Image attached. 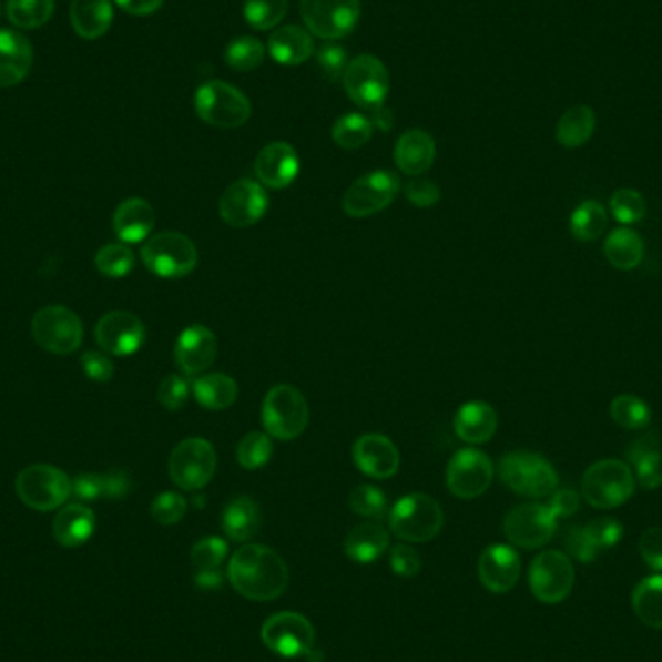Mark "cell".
<instances>
[{"mask_svg":"<svg viewBox=\"0 0 662 662\" xmlns=\"http://www.w3.org/2000/svg\"><path fill=\"white\" fill-rule=\"evenodd\" d=\"M228 581L236 593L248 601H274L289 585V568L274 549L264 544H244L231 556Z\"/></svg>","mask_w":662,"mask_h":662,"instance_id":"obj_1","label":"cell"},{"mask_svg":"<svg viewBox=\"0 0 662 662\" xmlns=\"http://www.w3.org/2000/svg\"><path fill=\"white\" fill-rule=\"evenodd\" d=\"M635 480L630 465L620 459H601L587 469L581 495L597 510H614L633 496Z\"/></svg>","mask_w":662,"mask_h":662,"instance_id":"obj_2","label":"cell"},{"mask_svg":"<svg viewBox=\"0 0 662 662\" xmlns=\"http://www.w3.org/2000/svg\"><path fill=\"white\" fill-rule=\"evenodd\" d=\"M310 419L306 397L295 386L279 384L267 391L262 404V425L275 440L291 441L305 432Z\"/></svg>","mask_w":662,"mask_h":662,"instance_id":"obj_3","label":"cell"},{"mask_svg":"<svg viewBox=\"0 0 662 662\" xmlns=\"http://www.w3.org/2000/svg\"><path fill=\"white\" fill-rule=\"evenodd\" d=\"M444 511L432 496L407 495L389 511V531L405 542H428L440 533Z\"/></svg>","mask_w":662,"mask_h":662,"instance_id":"obj_4","label":"cell"},{"mask_svg":"<svg viewBox=\"0 0 662 662\" xmlns=\"http://www.w3.org/2000/svg\"><path fill=\"white\" fill-rule=\"evenodd\" d=\"M194 109L202 121L215 129H238L252 116V103L235 85L210 80L194 95Z\"/></svg>","mask_w":662,"mask_h":662,"instance_id":"obj_5","label":"cell"},{"mask_svg":"<svg viewBox=\"0 0 662 662\" xmlns=\"http://www.w3.org/2000/svg\"><path fill=\"white\" fill-rule=\"evenodd\" d=\"M145 267L163 279H181L191 275L198 264L196 244L189 236L175 231L153 235L142 246Z\"/></svg>","mask_w":662,"mask_h":662,"instance_id":"obj_6","label":"cell"},{"mask_svg":"<svg viewBox=\"0 0 662 662\" xmlns=\"http://www.w3.org/2000/svg\"><path fill=\"white\" fill-rule=\"evenodd\" d=\"M16 495L35 511H51L69 502L72 480L53 465L38 464L26 467L16 477Z\"/></svg>","mask_w":662,"mask_h":662,"instance_id":"obj_7","label":"cell"},{"mask_svg":"<svg viewBox=\"0 0 662 662\" xmlns=\"http://www.w3.org/2000/svg\"><path fill=\"white\" fill-rule=\"evenodd\" d=\"M500 479L511 492L526 498H547L558 487L554 467L533 451H510L500 461Z\"/></svg>","mask_w":662,"mask_h":662,"instance_id":"obj_8","label":"cell"},{"mask_svg":"<svg viewBox=\"0 0 662 662\" xmlns=\"http://www.w3.org/2000/svg\"><path fill=\"white\" fill-rule=\"evenodd\" d=\"M217 454L206 438H186L169 457V475L176 487L194 492L214 479Z\"/></svg>","mask_w":662,"mask_h":662,"instance_id":"obj_9","label":"cell"},{"mask_svg":"<svg viewBox=\"0 0 662 662\" xmlns=\"http://www.w3.org/2000/svg\"><path fill=\"white\" fill-rule=\"evenodd\" d=\"M31 335L41 349L70 355L84 342V326L67 306H45L31 320Z\"/></svg>","mask_w":662,"mask_h":662,"instance_id":"obj_10","label":"cell"},{"mask_svg":"<svg viewBox=\"0 0 662 662\" xmlns=\"http://www.w3.org/2000/svg\"><path fill=\"white\" fill-rule=\"evenodd\" d=\"M342 84L355 105L373 111L388 98L389 72L378 57L358 54L343 72Z\"/></svg>","mask_w":662,"mask_h":662,"instance_id":"obj_11","label":"cell"},{"mask_svg":"<svg viewBox=\"0 0 662 662\" xmlns=\"http://www.w3.org/2000/svg\"><path fill=\"white\" fill-rule=\"evenodd\" d=\"M306 30L324 41L347 38L360 20V0H301Z\"/></svg>","mask_w":662,"mask_h":662,"instance_id":"obj_12","label":"cell"},{"mask_svg":"<svg viewBox=\"0 0 662 662\" xmlns=\"http://www.w3.org/2000/svg\"><path fill=\"white\" fill-rule=\"evenodd\" d=\"M262 641L275 655L285 659L310 655L316 643V630L308 618L297 612H277L262 625Z\"/></svg>","mask_w":662,"mask_h":662,"instance_id":"obj_13","label":"cell"},{"mask_svg":"<svg viewBox=\"0 0 662 662\" xmlns=\"http://www.w3.org/2000/svg\"><path fill=\"white\" fill-rule=\"evenodd\" d=\"M576 583V570L570 556L558 550H544L529 568V587L537 601L558 604L570 597Z\"/></svg>","mask_w":662,"mask_h":662,"instance_id":"obj_14","label":"cell"},{"mask_svg":"<svg viewBox=\"0 0 662 662\" xmlns=\"http://www.w3.org/2000/svg\"><path fill=\"white\" fill-rule=\"evenodd\" d=\"M495 479V465L480 449H459L449 459L446 482L449 492L461 500H475L485 495Z\"/></svg>","mask_w":662,"mask_h":662,"instance_id":"obj_15","label":"cell"},{"mask_svg":"<svg viewBox=\"0 0 662 662\" xmlns=\"http://www.w3.org/2000/svg\"><path fill=\"white\" fill-rule=\"evenodd\" d=\"M401 189L399 176L391 171H373L350 184L343 196V212L350 217H370L396 200Z\"/></svg>","mask_w":662,"mask_h":662,"instance_id":"obj_16","label":"cell"},{"mask_svg":"<svg viewBox=\"0 0 662 662\" xmlns=\"http://www.w3.org/2000/svg\"><path fill=\"white\" fill-rule=\"evenodd\" d=\"M554 513L542 503L518 506L503 519L506 539L519 549H541L552 541L556 533Z\"/></svg>","mask_w":662,"mask_h":662,"instance_id":"obj_17","label":"cell"},{"mask_svg":"<svg viewBox=\"0 0 662 662\" xmlns=\"http://www.w3.org/2000/svg\"><path fill=\"white\" fill-rule=\"evenodd\" d=\"M269 198L262 184L243 179L231 184L220 200L221 220L228 227L246 228L256 225L266 215Z\"/></svg>","mask_w":662,"mask_h":662,"instance_id":"obj_18","label":"cell"},{"mask_svg":"<svg viewBox=\"0 0 662 662\" xmlns=\"http://www.w3.org/2000/svg\"><path fill=\"white\" fill-rule=\"evenodd\" d=\"M95 342L114 357L134 355L145 342L144 322L124 310L105 314L95 326Z\"/></svg>","mask_w":662,"mask_h":662,"instance_id":"obj_19","label":"cell"},{"mask_svg":"<svg viewBox=\"0 0 662 662\" xmlns=\"http://www.w3.org/2000/svg\"><path fill=\"white\" fill-rule=\"evenodd\" d=\"M217 358V337L212 329L202 324H192L184 328L175 343V363L179 370L196 378L206 373Z\"/></svg>","mask_w":662,"mask_h":662,"instance_id":"obj_20","label":"cell"},{"mask_svg":"<svg viewBox=\"0 0 662 662\" xmlns=\"http://www.w3.org/2000/svg\"><path fill=\"white\" fill-rule=\"evenodd\" d=\"M353 461L366 477L384 480L399 471V449L384 435L360 436L353 446Z\"/></svg>","mask_w":662,"mask_h":662,"instance_id":"obj_21","label":"cell"},{"mask_svg":"<svg viewBox=\"0 0 662 662\" xmlns=\"http://www.w3.org/2000/svg\"><path fill=\"white\" fill-rule=\"evenodd\" d=\"M254 171L258 176L259 184L264 189H274L282 191L289 184L295 183V179L301 171V161L293 145L287 142H274L267 144L256 157Z\"/></svg>","mask_w":662,"mask_h":662,"instance_id":"obj_22","label":"cell"},{"mask_svg":"<svg viewBox=\"0 0 662 662\" xmlns=\"http://www.w3.org/2000/svg\"><path fill=\"white\" fill-rule=\"evenodd\" d=\"M521 560L508 544H492L482 550L479 560L480 583L492 593H510L518 585Z\"/></svg>","mask_w":662,"mask_h":662,"instance_id":"obj_23","label":"cell"},{"mask_svg":"<svg viewBox=\"0 0 662 662\" xmlns=\"http://www.w3.org/2000/svg\"><path fill=\"white\" fill-rule=\"evenodd\" d=\"M33 49L20 31L0 28V88H14L30 74Z\"/></svg>","mask_w":662,"mask_h":662,"instance_id":"obj_24","label":"cell"},{"mask_svg":"<svg viewBox=\"0 0 662 662\" xmlns=\"http://www.w3.org/2000/svg\"><path fill=\"white\" fill-rule=\"evenodd\" d=\"M394 160L401 173L409 176H420L435 165V138L420 129L407 130L397 140Z\"/></svg>","mask_w":662,"mask_h":662,"instance_id":"obj_25","label":"cell"},{"mask_svg":"<svg viewBox=\"0 0 662 662\" xmlns=\"http://www.w3.org/2000/svg\"><path fill=\"white\" fill-rule=\"evenodd\" d=\"M155 227V212L144 198H129L116 207L113 215L114 235L124 244L142 243Z\"/></svg>","mask_w":662,"mask_h":662,"instance_id":"obj_26","label":"cell"},{"mask_svg":"<svg viewBox=\"0 0 662 662\" xmlns=\"http://www.w3.org/2000/svg\"><path fill=\"white\" fill-rule=\"evenodd\" d=\"M454 428L465 444H487L498 430V415L492 405L467 401L457 409Z\"/></svg>","mask_w":662,"mask_h":662,"instance_id":"obj_27","label":"cell"},{"mask_svg":"<svg viewBox=\"0 0 662 662\" xmlns=\"http://www.w3.org/2000/svg\"><path fill=\"white\" fill-rule=\"evenodd\" d=\"M95 531V516L84 503H69L53 519L54 541L64 549H78L90 541Z\"/></svg>","mask_w":662,"mask_h":662,"instance_id":"obj_28","label":"cell"},{"mask_svg":"<svg viewBox=\"0 0 662 662\" xmlns=\"http://www.w3.org/2000/svg\"><path fill=\"white\" fill-rule=\"evenodd\" d=\"M269 57L283 67H298L314 54L313 35L298 26H282L267 41Z\"/></svg>","mask_w":662,"mask_h":662,"instance_id":"obj_29","label":"cell"},{"mask_svg":"<svg viewBox=\"0 0 662 662\" xmlns=\"http://www.w3.org/2000/svg\"><path fill=\"white\" fill-rule=\"evenodd\" d=\"M388 549V529L376 521L353 527L343 542V550L347 558L358 563L376 562Z\"/></svg>","mask_w":662,"mask_h":662,"instance_id":"obj_30","label":"cell"},{"mask_svg":"<svg viewBox=\"0 0 662 662\" xmlns=\"http://www.w3.org/2000/svg\"><path fill=\"white\" fill-rule=\"evenodd\" d=\"M221 527L231 541L246 542L258 534L262 510L251 496H236L221 516Z\"/></svg>","mask_w":662,"mask_h":662,"instance_id":"obj_31","label":"cell"},{"mask_svg":"<svg viewBox=\"0 0 662 662\" xmlns=\"http://www.w3.org/2000/svg\"><path fill=\"white\" fill-rule=\"evenodd\" d=\"M70 23L82 39L101 38L113 23V4L111 0H72Z\"/></svg>","mask_w":662,"mask_h":662,"instance_id":"obj_32","label":"cell"},{"mask_svg":"<svg viewBox=\"0 0 662 662\" xmlns=\"http://www.w3.org/2000/svg\"><path fill=\"white\" fill-rule=\"evenodd\" d=\"M192 394L207 411H225L238 399V386L228 374H200L192 381Z\"/></svg>","mask_w":662,"mask_h":662,"instance_id":"obj_33","label":"cell"},{"mask_svg":"<svg viewBox=\"0 0 662 662\" xmlns=\"http://www.w3.org/2000/svg\"><path fill=\"white\" fill-rule=\"evenodd\" d=\"M604 254L610 266L620 272H630L643 262L645 244L638 231L628 227L614 228L604 241Z\"/></svg>","mask_w":662,"mask_h":662,"instance_id":"obj_34","label":"cell"},{"mask_svg":"<svg viewBox=\"0 0 662 662\" xmlns=\"http://www.w3.org/2000/svg\"><path fill=\"white\" fill-rule=\"evenodd\" d=\"M597 129V114L589 105H576L560 116L556 124V140L558 144L573 150L581 147L593 138Z\"/></svg>","mask_w":662,"mask_h":662,"instance_id":"obj_35","label":"cell"},{"mask_svg":"<svg viewBox=\"0 0 662 662\" xmlns=\"http://www.w3.org/2000/svg\"><path fill=\"white\" fill-rule=\"evenodd\" d=\"M632 609L643 624L662 630V576H651L633 589Z\"/></svg>","mask_w":662,"mask_h":662,"instance_id":"obj_36","label":"cell"},{"mask_svg":"<svg viewBox=\"0 0 662 662\" xmlns=\"http://www.w3.org/2000/svg\"><path fill=\"white\" fill-rule=\"evenodd\" d=\"M609 214L597 200L581 202L570 217L571 235L581 243H593L607 231Z\"/></svg>","mask_w":662,"mask_h":662,"instance_id":"obj_37","label":"cell"},{"mask_svg":"<svg viewBox=\"0 0 662 662\" xmlns=\"http://www.w3.org/2000/svg\"><path fill=\"white\" fill-rule=\"evenodd\" d=\"M374 126L368 116L360 113L343 114L335 121L332 138L343 150H360L373 140Z\"/></svg>","mask_w":662,"mask_h":662,"instance_id":"obj_38","label":"cell"},{"mask_svg":"<svg viewBox=\"0 0 662 662\" xmlns=\"http://www.w3.org/2000/svg\"><path fill=\"white\" fill-rule=\"evenodd\" d=\"M54 0H8V20L20 30H38L51 20Z\"/></svg>","mask_w":662,"mask_h":662,"instance_id":"obj_39","label":"cell"},{"mask_svg":"<svg viewBox=\"0 0 662 662\" xmlns=\"http://www.w3.org/2000/svg\"><path fill=\"white\" fill-rule=\"evenodd\" d=\"M264 59H266V47L252 35L233 39L225 49V62L236 72H252L259 69Z\"/></svg>","mask_w":662,"mask_h":662,"instance_id":"obj_40","label":"cell"},{"mask_svg":"<svg viewBox=\"0 0 662 662\" xmlns=\"http://www.w3.org/2000/svg\"><path fill=\"white\" fill-rule=\"evenodd\" d=\"M610 417L618 427L625 428V430H640L651 422V409L640 397L622 394L612 399Z\"/></svg>","mask_w":662,"mask_h":662,"instance_id":"obj_41","label":"cell"},{"mask_svg":"<svg viewBox=\"0 0 662 662\" xmlns=\"http://www.w3.org/2000/svg\"><path fill=\"white\" fill-rule=\"evenodd\" d=\"M289 0H244V18L254 30H274L287 14Z\"/></svg>","mask_w":662,"mask_h":662,"instance_id":"obj_42","label":"cell"},{"mask_svg":"<svg viewBox=\"0 0 662 662\" xmlns=\"http://www.w3.org/2000/svg\"><path fill=\"white\" fill-rule=\"evenodd\" d=\"M274 444L266 432H251L236 446V461L246 471H256L272 459Z\"/></svg>","mask_w":662,"mask_h":662,"instance_id":"obj_43","label":"cell"},{"mask_svg":"<svg viewBox=\"0 0 662 662\" xmlns=\"http://www.w3.org/2000/svg\"><path fill=\"white\" fill-rule=\"evenodd\" d=\"M134 252L130 251L124 243L105 244L103 248L95 254V267L98 272L113 279L124 277L134 269Z\"/></svg>","mask_w":662,"mask_h":662,"instance_id":"obj_44","label":"cell"},{"mask_svg":"<svg viewBox=\"0 0 662 662\" xmlns=\"http://www.w3.org/2000/svg\"><path fill=\"white\" fill-rule=\"evenodd\" d=\"M347 503L353 513L366 519H381L388 510V498L380 488L374 487V485H360V487L353 488Z\"/></svg>","mask_w":662,"mask_h":662,"instance_id":"obj_45","label":"cell"},{"mask_svg":"<svg viewBox=\"0 0 662 662\" xmlns=\"http://www.w3.org/2000/svg\"><path fill=\"white\" fill-rule=\"evenodd\" d=\"M610 212L620 223L633 225L648 215V202L635 189H620L610 198Z\"/></svg>","mask_w":662,"mask_h":662,"instance_id":"obj_46","label":"cell"},{"mask_svg":"<svg viewBox=\"0 0 662 662\" xmlns=\"http://www.w3.org/2000/svg\"><path fill=\"white\" fill-rule=\"evenodd\" d=\"M227 542L220 537H206L196 542L191 550V560L196 571L221 570V563L227 558Z\"/></svg>","mask_w":662,"mask_h":662,"instance_id":"obj_47","label":"cell"},{"mask_svg":"<svg viewBox=\"0 0 662 662\" xmlns=\"http://www.w3.org/2000/svg\"><path fill=\"white\" fill-rule=\"evenodd\" d=\"M191 399V381L181 374H169L157 388V401L167 411H181Z\"/></svg>","mask_w":662,"mask_h":662,"instance_id":"obj_48","label":"cell"},{"mask_svg":"<svg viewBox=\"0 0 662 662\" xmlns=\"http://www.w3.org/2000/svg\"><path fill=\"white\" fill-rule=\"evenodd\" d=\"M186 510H189V503L183 496L176 492H163L153 500L152 518L160 526H176L179 521H183Z\"/></svg>","mask_w":662,"mask_h":662,"instance_id":"obj_49","label":"cell"},{"mask_svg":"<svg viewBox=\"0 0 662 662\" xmlns=\"http://www.w3.org/2000/svg\"><path fill=\"white\" fill-rule=\"evenodd\" d=\"M587 534L591 537L594 547L599 550L612 549L624 537V526L612 518H599L585 527Z\"/></svg>","mask_w":662,"mask_h":662,"instance_id":"obj_50","label":"cell"},{"mask_svg":"<svg viewBox=\"0 0 662 662\" xmlns=\"http://www.w3.org/2000/svg\"><path fill=\"white\" fill-rule=\"evenodd\" d=\"M404 194L405 198L417 207L436 206L441 198L440 186L432 183L430 179H425V176H415L409 183L405 184Z\"/></svg>","mask_w":662,"mask_h":662,"instance_id":"obj_51","label":"cell"},{"mask_svg":"<svg viewBox=\"0 0 662 662\" xmlns=\"http://www.w3.org/2000/svg\"><path fill=\"white\" fill-rule=\"evenodd\" d=\"M641 487L655 490L662 485V451L653 449L633 461Z\"/></svg>","mask_w":662,"mask_h":662,"instance_id":"obj_52","label":"cell"},{"mask_svg":"<svg viewBox=\"0 0 662 662\" xmlns=\"http://www.w3.org/2000/svg\"><path fill=\"white\" fill-rule=\"evenodd\" d=\"M316 57H318V64L326 72V77L329 80H334V82H339L343 78V72H345L347 64H349V61H347V51L342 45H335V43L328 41V43H324L318 49Z\"/></svg>","mask_w":662,"mask_h":662,"instance_id":"obj_53","label":"cell"},{"mask_svg":"<svg viewBox=\"0 0 662 662\" xmlns=\"http://www.w3.org/2000/svg\"><path fill=\"white\" fill-rule=\"evenodd\" d=\"M389 568L401 578H415L422 568V560L409 544H396L389 552Z\"/></svg>","mask_w":662,"mask_h":662,"instance_id":"obj_54","label":"cell"},{"mask_svg":"<svg viewBox=\"0 0 662 662\" xmlns=\"http://www.w3.org/2000/svg\"><path fill=\"white\" fill-rule=\"evenodd\" d=\"M566 549L576 560L583 563L594 562V558L599 554V549L587 534L585 527H571L566 534Z\"/></svg>","mask_w":662,"mask_h":662,"instance_id":"obj_55","label":"cell"},{"mask_svg":"<svg viewBox=\"0 0 662 662\" xmlns=\"http://www.w3.org/2000/svg\"><path fill=\"white\" fill-rule=\"evenodd\" d=\"M80 363H82V370H84L85 376L93 381H109L113 378L114 374V365L111 358L105 357L103 353H98V350H88L82 355L80 358Z\"/></svg>","mask_w":662,"mask_h":662,"instance_id":"obj_56","label":"cell"},{"mask_svg":"<svg viewBox=\"0 0 662 662\" xmlns=\"http://www.w3.org/2000/svg\"><path fill=\"white\" fill-rule=\"evenodd\" d=\"M640 554L649 568L662 571V527H651L641 534Z\"/></svg>","mask_w":662,"mask_h":662,"instance_id":"obj_57","label":"cell"},{"mask_svg":"<svg viewBox=\"0 0 662 662\" xmlns=\"http://www.w3.org/2000/svg\"><path fill=\"white\" fill-rule=\"evenodd\" d=\"M72 495H77L82 502H92L103 498V475L98 472H82L72 480Z\"/></svg>","mask_w":662,"mask_h":662,"instance_id":"obj_58","label":"cell"},{"mask_svg":"<svg viewBox=\"0 0 662 662\" xmlns=\"http://www.w3.org/2000/svg\"><path fill=\"white\" fill-rule=\"evenodd\" d=\"M549 510L554 513L556 519L560 518H571L573 513H578L579 510V496L576 490H570V488H560V490H554L552 495H550Z\"/></svg>","mask_w":662,"mask_h":662,"instance_id":"obj_59","label":"cell"},{"mask_svg":"<svg viewBox=\"0 0 662 662\" xmlns=\"http://www.w3.org/2000/svg\"><path fill=\"white\" fill-rule=\"evenodd\" d=\"M132 482L130 477L124 471H111L103 475V498H111V500H119L129 495Z\"/></svg>","mask_w":662,"mask_h":662,"instance_id":"obj_60","label":"cell"},{"mask_svg":"<svg viewBox=\"0 0 662 662\" xmlns=\"http://www.w3.org/2000/svg\"><path fill=\"white\" fill-rule=\"evenodd\" d=\"M119 7L132 16H152L163 7L165 0H114Z\"/></svg>","mask_w":662,"mask_h":662,"instance_id":"obj_61","label":"cell"},{"mask_svg":"<svg viewBox=\"0 0 662 662\" xmlns=\"http://www.w3.org/2000/svg\"><path fill=\"white\" fill-rule=\"evenodd\" d=\"M659 444H656L655 438L653 436H645V438H640L638 441H633L630 449H628V459H630V464H633L638 457L645 456L649 451H653Z\"/></svg>","mask_w":662,"mask_h":662,"instance_id":"obj_62","label":"cell"},{"mask_svg":"<svg viewBox=\"0 0 662 662\" xmlns=\"http://www.w3.org/2000/svg\"><path fill=\"white\" fill-rule=\"evenodd\" d=\"M374 129L381 130V132H388L394 126V113L389 111L386 105L373 109V116H370Z\"/></svg>","mask_w":662,"mask_h":662,"instance_id":"obj_63","label":"cell"},{"mask_svg":"<svg viewBox=\"0 0 662 662\" xmlns=\"http://www.w3.org/2000/svg\"><path fill=\"white\" fill-rule=\"evenodd\" d=\"M194 581H196V585L200 589H217L221 585V581H223V573H221V570L196 571Z\"/></svg>","mask_w":662,"mask_h":662,"instance_id":"obj_64","label":"cell"}]
</instances>
